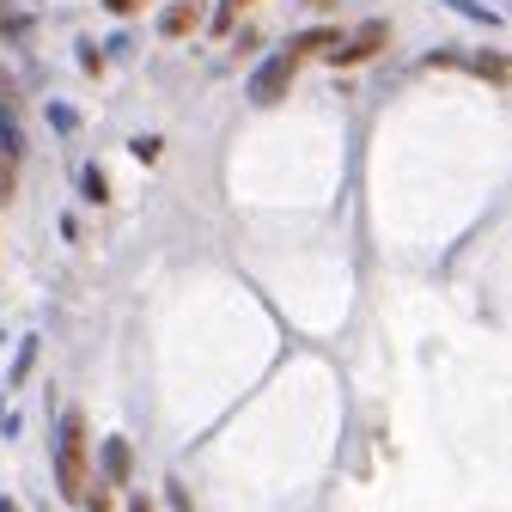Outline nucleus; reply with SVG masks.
Returning <instances> with one entry per match:
<instances>
[{
	"mask_svg": "<svg viewBox=\"0 0 512 512\" xmlns=\"http://www.w3.org/2000/svg\"><path fill=\"white\" fill-rule=\"evenodd\" d=\"M135 476V452H128V439H104V482H128Z\"/></svg>",
	"mask_w": 512,
	"mask_h": 512,
	"instance_id": "5",
	"label": "nucleus"
},
{
	"mask_svg": "<svg viewBox=\"0 0 512 512\" xmlns=\"http://www.w3.org/2000/svg\"><path fill=\"white\" fill-rule=\"evenodd\" d=\"M293 74H299V61L287 49H275L263 68H256V80H250V104H281L287 86H293Z\"/></svg>",
	"mask_w": 512,
	"mask_h": 512,
	"instance_id": "3",
	"label": "nucleus"
},
{
	"mask_svg": "<svg viewBox=\"0 0 512 512\" xmlns=\"http://www.w3.org/2000/svg\"><path fill=\"white\" fill-rule=\"evenodd\" d=\"M13 171H19V165L0 159V202H13V189H19V183H13Z\"/></svg>",
	"mask_w": 512,
	"mask_h": 512,
	"instance_id": "12",
	"label": "nucleus"
},
{
	"mask_svg": "<svg viewBox=\"0 0 512 512\" xmlns=\"http://www.w3.org/2000/svg\"><path fill=\"white\" fill-rule=\"evenodd\" d=\"M80 196H86V202H110V183H104V171H98V165H86V171H80Z\"/></svg>",
	"mask_w": 512,
	"mask_h": 512,
	"instance_id": "9",
	"label": "nucleus"
},
{
	"mask_svg": "<svg viewBox=\"0 0 512 512\" xmlns=\"http://www.w3.org/2000/svg\"><path fill=\"white\" fill-rule=\"evenodd\" d=\"M31 366H37V342H25V348H19V360H13V384H25V378H31Z\"/></svg>",
	"mask_w": 512,
	"mask_h": 512,
	"instance_id": "11",
	"label": "nucleus"
},
{
	"mask_svg": "<svg viewBox=\"0 0 512 512\" xmlns=\"http://www.w3.org/2000/svg\"><path fill=\"white\" fill-rule=\"evenodd\" d=\"M128 512H153V500H147V494H141V500H128Z\"/></svg>",
	"mask_w": 512,
	"mask_h": 512,
	"instance_id": "16",
	"label": "nucleus"
},
{
	"mask_svg": "<svg viewBox=\"0 0 512 512\" xmlns=\"http://www.w3.org/2000/svg\"><path fill=\"white\" fill-rule=\"evenodd\" d=\"M458 13H470V19H488V7H476V0H452Z\"/></svg>",
	"mask_w": 512,
	"mask_h": 512,
	"instance_id": "15",
	"label": "nucleus"
},
{
	"mask_svg": "<svg viewBox=\"0 0 512 512\" xmlns=\"http://www.w3.org/2000/svg\"><path fill=\"white\" fill-rule=\"evenodd\" d=\"M0 512H19V500H0Z\"/></svg>",
	"mask_w": 512,
	"mask_h": 512,
	"instance_id": "17",
	"label": "nucleus"
},
{
	"mask_svg": "<svg viewBox=\"0 0 512 512\" xmlns=\"http://www.w3.org/2000/svg\"><path fill=\"white\" fill-rule=\"evenodd\" d=\"M470 68H476L488 86H506V55H500V49H482V55L470 61Z\"/></svg>",
	"mask_w": 512,
	"mask_h": 512,
	"instance_id": "7",
	"label": "nucleus"
},
{
	"mask_svg": "<svg viewBox=\"0 0 512 512\" xmlns=\"http://www.w3.org/2000/svg\"><path fill=\"white\" fill-rule=\"evenodd\" d=\"M141 7H147V0H104V13H116V19L122 13H141Z\"/></svg>",
	"mask_w": 512,
	"mask_h": 512,
	"instance_id": "14",
	"label": "nucleus"
},
{
	"mask_svg": "<svg viewBox=\"0 0 512 512\" xmlns=\"http://www.w3.org/2000/svg\"><path fill=\"white\" fill-rule=\"evenodd\" d=\"M37 25H31V13H19L13 0H0V37H31Z\"/></svg>",
	"mask_w": 512,
	"mask_h": 512,
	"instance_id": "6",
	"label": "nucleus"
},
{
	"mask_svg": "<svg viewBox=\"0 0 512 512\" xmlns=\"http://www.w3.org/2000/svg\"><path fill=\"white\" fill-rule=\"evenodd\" d=\"M49 122H55V135H80V110L74 104H49Z\"/></svg>",
	"mask_w": 512,
	"mask_h": 512,
	"instance_id": "10",
	"label": "nucleus"
},
{
	"mask_svg": "<svg viewBox=\"0 0 512 512\" xmlns=\"http://www.w3.org/2000/svg\"><path fill=\"white\" fill-rule=\"evenodd\" d=\"M86 512H116V506H110V494H104V488H86Z\"/></svg>",
	"mask_w": 512,
	"mask_h": 512,
	"instance_id": "13",
	"label": "nucleus"
},
{
	"mask_svg": "<svg viewBox=\"0 0 512 512\" xmlns=\"http://www.w3.org/2000/svg\"><path fill=\"white\" fill-rule=\"evenodd\" d=\"M232 7H244V0H232Z\"/></svg>",
	"mask_w": 512,
	"mask_h": 512,
	"instance_id": "18",
	"label": "nucleus"
},
{
	"mask_svg": "<svg viewBox=\"0 0 512 512\" xmlns=\"http://www.w3.org/2000/svg\"><path fill=\"white\" fill-rule=\"evenodd\" d=\"M55 482L68 500H86L92 488V445H86V415L68 409L61 415V439H55Z\"/></svg>",
	"mask_w": 512,
	"mask_h": 512,
	"instance_id": "1",
	"label": "nucleus"
},
{
	"mask_svg": "<svg viewBox=\"0 0 512 512\" xmlns=\"http://www.w3.org/2000/svg\"><path fill=\"white\" fill-rule=\"evenodd\" d=\"M189 31H202V0H171L159 19V37H189Z\"/></svg>",
	"mask_w": 512,
	"mask_h": 512,
	"instance_id": "4",
	"label": "nucleus"
},
{
	"mask_svg": "<svg viewBox=\"0 0 512 512\" xmlns=\"http://www.w3.org/2000/svg\"><path fill=\"white\" fill-rule=\"evenodd\" d=\"M19 153H25V141H19V122H13L7 110H0V159H7V165H19Z\"/></svg>",
	"mask_w": 512,
	"mask_h": 512,
	"instance_id": "8",
	"label": "nucleus"
},
{
	"mask_svg": "<svg viewBox=\"0 0 512 512\" xmlns=\"http://www.w3.org/2000/svg\"><path fill=\"white\" fill-rule=\"evenodd\" d=\"M384 43H391V25H384V19H366L354 37H342L336 49H330V68L342 74V68H360V61H372Z\"/></svg>",
	"mask_w": 512,
	"mask_h": 512,
	"instance_id": "2",
	"label": "nucleus"
}]
</instances>
